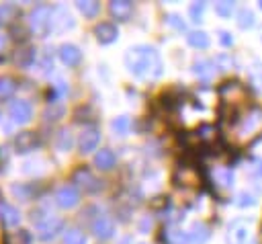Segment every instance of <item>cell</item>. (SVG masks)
<instances>
[{
	"mask_svg": "<svg viewBox=\"0 0 262 244\" xmlns=\"http://www.w3.org/2000/svg\"><path fill=\"white\" fill-rule=\"evenodd\" d=\"M209 236H211L209 226L196 221V223H192V228H190V232H188V242H190V244H205Z\"/></svg>",
	"mask_w": 262,
	"mask_h": 244,
	"instance_id": "cell-12",
	"label": "cell"
},
{
	"mask_svg": "<svg viewBox=\"0 0 262 244\" xmlns=\"http://www.w3.org/2000/svg\"><path fill=\"white\" fill-rule=\"evenodd\" d=\"M35 144H37V139H35V135H33V133H29V131L18 133V137H16V148H18L20 152L33 150V148H35Z\"/></svg>",
	"mask_w": 262,
	"mask_h": 244,
	"instance_id": "cell-20",
	"label": "cell"
},
{
	"mask_svg": "<svg viewBox=\"0 0 262 244\" xmlns=\"http://www.w3.org/2000/svg\"><path fill=\"white\" fill-rule=\"evenodd\" d=\"M31 115H33L31 103H27V100H14V103L10 105V117H12L16 123H27V121L31 119Z\"/></svg>",
	"mask_w": 262,
	"mask_h": 244,
	"instance_id": "cell-6",
	"label": "cell"
},
{
	"mask_svg": "<svg viewBox=\"0 0 262 244\" xmlns=\"http://www.w3.org/2000/svg\"><path fill=\"white\" fill-rule=\"evenodd\" d=\"M129 72L137 78H158L162 74V57L149 45H135L125 53Z\"/></svg>",
	"mask_w": 262,
	"mask_h": 244,
	"instance_id": "cell-1",
	"label": "cell"
},
{
	"mask_svg": "<svg viewBox=\"0 0 262 244\" xmlns=\"http://www.w3.org/2000/svg\"><path fill=\"white\" fill-rule=\"evenodd\" d=\"M31 25H33V29L37 33H45L49 29V25H51V10L47 6L35 8L33 14H31Z\"/></svg>",
	"mask_w": 262,
	"mask_h": 244,
	"instance_id": "cell-4",
	"label": "cell"
},
{
	"mask_svg": "<svg viewBox=\"0 0 262 244\" xmlns=\"http://www.w3.org/2000/svg\"><path fill=\"white\" fill-rule=\"evenodd\" d=\"M262 123V111H252L250 115H248V119H246V123H244V127L239 129V133L242 135H246V133H250V131H254L258 125Z\"/></svg>",
	"mask_w": 262,
	"mask_h": 244,
	"instance_id": "cell-17",
	"label": "cell"
},
{
	"mask_svg": "<svg viewBox=\"0 0 262 244\" xmlns=\"http://www.w3.org/2000/svg\"><path fill=\"white\" fill-rule=\"evenodd\" d=\"M227 244H256L252 223L248 219H233L227 228Z\"/></svg>",
	"mask_w": 262,
	"mask_h": 244,
	"instance_id": "cell-2",
	"label": "cell"
},
{
	"mask_svg": "<svg viewBox=\"0 0 262 244\" xmlns=\"http://www.w3.org/2000/svg\"><path fill=\"white\" fill-rule=\"evenodd\" d=\"M98 141H100V133H98L96 129H92V127L84 129V131L80 133V141H78V144H80V152L88 154V152L96 150Z\"/></svg>",
	"mask_w": 262,
	"mask_h": 244,
	"instance_id": "cell-7",
	"label": "cell"
},
{
	"mask_svg": "<svg viewBox=\"0 0 262 244\" xmlns=\"http://www.w3.org/2000/svg\"><path fill=\"white\" fill-rule=\"evenodd\" d=\"M260 8H262V2H260Z\"/></svg>",
	"mask_w": 262,
	"mask_h": 244,
	"instance_id": "cell-36",
	"label": "cell"
},
{
	"mask_svg": "<svg viewBox=\"0 0 262 244\" xmlns=\"http://www.w3.org/2000/svg\"><path fill=\"white\" fill-rule=\"evenodd\" d=\"M168 23H170V25H174L176 29H184V23H182V21H178V16H176V14H170Z\"/></svg>",
	"mask_w": 262,
	"mask_h": 244,
	"instance_id": "cell-33",
	"label": "cell"
},
{
	"mask_svg": "<svg viewBox=\"0 0 262 244\" xmlns=\"http://www.w3.org/2000/svg\"><path fill=\"white\" fill-rule=\"evenodd\" d=\"M78 8H80V12H82L84 16L92 18V16H96V14H98L100 4H98V2H92V0H86V2H78Z\"/></svg>",
	"mask_w": 262,
	"mask_h": 244,
	"instance_id": "cell-21",
	"label": "cell"
},
{
	"mask_svg": "<svg viewBox=\"0 0 262 244\" xmlns=\"http://www.w3.org/2000/svg\"><path fill=\"white\" fill-rule=\"evenodd\" d=\"M92 232H94L96 238L108 240V238H113V234H115V221H113L111 217H106V215H98V217L94 219V223H92Z\"/></svg>",
	"mask_w": 262,
	"mask_h": 244,
	"instance_id": "cell-5",
	"label": "cell"
},
{
	"mask_svg": "<svg viewBox=\"0 0 262 244\" xmlns=\"http://www.w3.org/2000/svg\"><path fill=\"white\" fill-rule=\"evenodd\" d=\"M217 180H219L223 187H231V185H233V172H231V168L219 170V172H217Z\"/></svg>",
	"mask_w": 262,
	"mask_h": 244,
	"instance_id": "cell-26",
	"label": "cell"
},
{
	"mask_svg": "<svg viewBox=\"0 0 262 244\" xmlns=\"http://www.w3.org/2000/svg\"><path fill=\"white\" fill-rule=\"evenodd\" d=\"M203 10H205V2H192L190 4V16H192V21L194 23H199L201 21V16H203Z\"/></svg>",
	"mask_w": 262,
	"mask_h": 244,
	"instance_id": "cell-28",
	"label": "cell"
},
{
	"mask_svg": "<svg viewBox=\"0 0 262 244\" xmlns=\"http://www.w3.org/2000/svg\"><path fill=\"white\" fill-rule=\"evenodd\" d=\"M94 33H96V39L100 43H104V45L106 43H113L117 39V35H119V31H117V27L113 23H100Z\"/></svg>",
	"mask_w": 262,
	"mask_h": 244,
	"instance_id": "cell-9",
	"label": "cell"
},
{
	"mask_svg": "<svg viewBox=\"0 0 262 244\" xmlns=\"http://www.w3.org/2000/svg\"><path fill=\"white\" fill-rule=\"evenodd\" d=\"M57 148H59V150H70V148H72V135H70V131H61V133H59Z\"/></svg>",
	"mask_w": 262,
	"mask_h": 244,
	"instance_id": "cell-29",
	"label": "cell"
},
{
	"mask_svg": "<svg viewBox=\"0 0 262 244\" xmlns=\"http://www.w3.org/2000/svg\"><path fill=\"white\" fill-rule=\"evenodd\" d=\"M129 125H131L129 117H117V119L113 121V129H115L117 133H121V135H125V133L129 131Z\"/></svg>",
	"mask_w": 262,
	"mask_h": 244,
	"instance_id": "cell-23",
	"label": "cell"
},
{
	"mask_svg": "<svg viewBox=\"0 0 262 244\" xmlns=\"http://www.w3.org/2000/svg\"><path fill=\"white\" fill-rule=\"evenodd\" d=\"M168 240H170V244H186L188 234H184L180 230H172V232H168Z\"/></svg>",
	"mask_w": 262,
	"mask_h": 244,
	"instance_id": "cell-27",
	"label": "cell"
},
{
	"mask_svg": "<svg viewBox=\"0 0 262 244\" xmlns=\"http://www.w3.org/2000/svg\"><path fill=\"white\" fill-rule=\"evenodd\" d=\"M76 182L80 185V187H84V191H90V193H94V191H98L100 189V180L98 178H94L88 170H78L76 172Z\"/></svg>",
	"mask_w": 262,
	"mask_h": 244,
	"instance_id": "cell-10",
	"label": "cell"
},
{
	"mask_svg": "<svg viewBox=\"0 0 262 244\" xmlns=\"http://www.w3.org/2000/svg\"><path fill=\"white\" fill-rule=\"evenodd\" d=\"M250 80L258 90H262V62H254L250 68Z\"/></svg>",
	"mask_w": 262,
	"mask_h": 244,
	"instance_id": "cell-22",
	"label": "cell"
},
{
	"mask_svg": "<svg viewBox=\"0 0 262 244\" xmlns=\"http://www.w3.org/2000/svg\"><path fill=\"white\" fill-rule=\"evenodd\" d=\"M66 244H86V236L80 230H70L66 234Z\"/></svg>",
	"mask_w": 262,
	"mask_h": 244,
	"instance_id": "cell-24",
	"label": "cell"
},
{
	"mask_svg": "<svg viewBox=\"0 0 262 244\" xmlns=\"http://www.w3.org/2000/svg\"><path fill=\"white\" fill-rule=\"evenodd\" d=\"M0 219H2L6 226H16V223L20 221V215H18V211H16L12 205L2 203V205H0Z\"/></svg>",
	"mask_w": 262,
	"mask_h": 244,
	"instance_id": "cell-15",
	"label": "cell"
},
{
	"mask_svg": "<svg viewBox=\"0 0 262 244\" xmlns=\"http://www.w3.org/2000/svg\"><path fill=\"white\" fill-rule=\"evenodd\" d=\"M254 23H256V16H254V12L250 8H239L237 10V25H239V29H250V27H254Z\"/></svg>",
	"mask_w": 262,
	"mask_h": 244,
	"instance_id": "cell-19",
	"label": "cell"
},
{
	"mask_svg": "<svg viewBox=\"0 0 262 244\" xmlns=\"http://www.w3.org/2000/svg\"><path fill=\"white\" fill-rule=\"evenodd\" d=\"M55 201H57L59 207L70 209V207L78 205V201H80V193L76 191V187H72V185H63V187L55 193Z\"/></svg>",
	"mask_w": 262,
	"mask_h": 244,
	"instance_id": "cell-3",
	"label": "cell"
},
{
	"mask_svg": "<svg viewBox=\"0 0 262 244\" xmlns=\"http://www.w3.org/2000/svg\"><path fill=\"white\" fill-rule=\"evenodd\" d=\"M254 203H256V199H254L252 193L242 191V193L237 195V205H239V207H248V205H254Z\"/></svg>",
	"mask_w": 262,
	"mask_h": 244,
	"instance_id": "cell-30",
	"label": "cell"
},
{
	"mask_svg": "<svg viewBox=\"0 0 262 244\" xmlns=\"http://www.w3.org/2000/svg\"><path fill=\"white\" fill-rule=\"evenodd\" d=\"M213 66H215V64L209 62V59H199V62H194V74L207 80V78H211V76L215 74V68H213Z\"/></svg>",
	"mask_w": 262,
	"mask_h": 244,
	"instance_id": "cell-18",
	"label": "cell"
},
{
	"mask_svg": "<svg viewBox=\"0 0 262 244\" xmlns=\"http://www.w3.org/2000/svg\"><path fill=\"white\" fill-rule=\"evenodd\" d=\"M219 43L223 47H231L233 45V37L227 33V31H219Z\"/></svg>",
	"mask_w": 262,
	"mask_h": 244,
	"instance_id": "cell-32",
	"label": "cell"
},
{
	"mask_svg": "<svg viewBox=\"0 0 262 244\" xmlns=\"http://www.w3.org/2000/svg\"><path fill=\"white\" fill-rule=\"evenodd\" d=\"M2 45H4V37L0 35V47H2Z\"/></svg>",
	"mask_w": 262,
	"mask_h": 244,
	"instance_id": "cell-34",
	"label": "cell"
},
{
	"mask_svg": "<svg viewBox=\"0 0 262 244\" xmlns=\"http://www.w3.org/2000/svg\"><path fill=\"white\" fill-rule=\"evenodd\" d=\"M186 39H188V43L192 47H199V49H207L209 47V35L205 31H190Z\"/></svg>",
	"mask_w": 262,
	"mask_h": 244,
	"instance_id": "cell-16",
	"label": "cell"
},
{
	"mask_svg": "<svg viewBox=\"0 0 262 244\" xmlns=\"http://www.w3.org/2000/svg\"><path fill=\"white\" fill-rule=\"evenodd\" d=\"M233 8H235V4L233 2H217L215 4V12L219 14V16H231V12H233Z\"/></svg>",
	"mask_w": 262,
	"mask_h": 244,
	"instance_id": "cell-25",
	"label": "cell"
},
{
	"mask_svg": "<svg viewBox=\"0 0 262 244\" xmlns=\"http://www.w3.org/2000/svg\"><path fill=\"white\" fill-rule=\"evenodd\" d=\"M131 12H133V4L131 2H127V0H115V2H111V14L115 18L127 21L131 16Z\"/></svg>",
	"mask_w": 262,
	"mask_h": 244,
	"instance_id": "cell-13",
	"label": "cell"
},
{
	"mask_svg": "<svg viewBox=\"0 0 262 244\" xmlns=\"http://www.w3.org/2000/svg\"><path fill=\"white\" fill-rule=\"evenodd\" d=\"M14 90V82L10 78H2L0 80V96H8Z\"/></svg>",
	"mask_w": 262,
	"mask_h": 244,
	"instance_id": "cell-31",
	"label": "cell"
},
{
	"mask_svg": "<svg viewBox=\"0 0 262 244\" xmlns=\"http://www.w3.org/2000/svg\"><path fill=\"white\" fill-rule=\"evenodd\" d=\"M63 228V221L61 219H45V223H39V238L43 240H49V238H55V234Z\"/></svg>",
	"mask_w": 262,
	"mask_h": 244,
	"instance_id": "cell-11",
	"label": "cell"
},
{
	"mask_svg": "<svg viewBox=\"0 0 262 244\" xmlns=\"http://www.w3.org/2000/svg\"><path fill=\"white\" fill-rule=\"evenodd\" d=\"M260 174H262V162H260Z\"/></svg>",
	"mask_w": 262,
	"mask_h": 244,
	"instance_id": "cell-35",
	"label": "cell"
},
{
	"mask_svg": "<svg viewBox=\"0 0 262 244\" xmlns=\"http://www.w3.org/2000/svg\"><path fill=\"white\" fill-rule=\"evenodd\" d=\"M59 57H61V62H63L66 66H78L80 59H82V51H80L76 45L66 43V45L59 47Z\"/></svg>",
	"mask_w": 262,
	"mask_h": 244,
	"instance_id": "cell-8",
	"label": "cell"
},
{
	"mask_svg": "<svg viewBox=\"0 0 262 244\" xmlns=\"http://www.w3.org/2000/svg\"><path fill=\"white\" fill-rule=\"evenodd\" d=\"M115 162H117V158H115V152L113 150H100L96 156H94V164L100 168V170H111L113 166H115Z\"/></svg>",
	"mask_w": 262,
	"mask_h": 244,
	"instance_id": "cell-14",
	"label": "cell"
}]
</instances>
